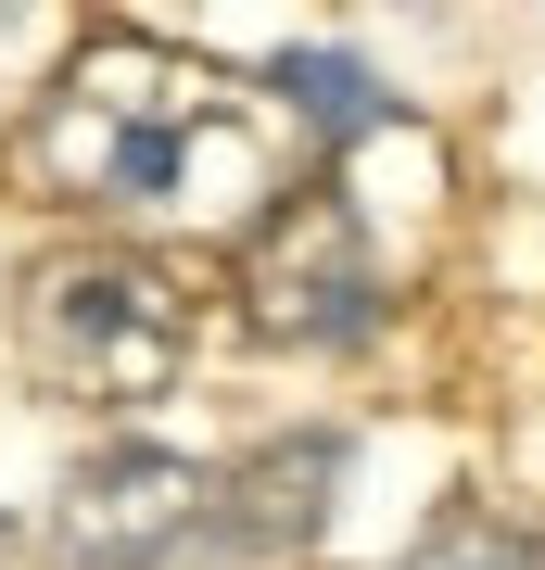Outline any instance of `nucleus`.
<instances>
[{"label": "nucleus", "mask_w": 545, "mask_h": 570, "mask_svg": "<svg viewBox=\"0 0 545 570\" xmlns=\"http://www.w3.org/2000/svg\"><path fill=\"white\" fill-rule=\"evenodd\" d=\"M406 570H545V546H533V532H495L483 508H457V520L431 532V546L406 558Z\"/></svg>", "instance_id": "7"}, {"label": "nucleus", "mask_w": 545, "mask_h": 570, "mask_svg": "<svg viewBox=\"0 0 545 570\" xmlns=\"http://www.w3.org/2000/svg\"><path fill=\"white\" fill-rule=\"evenodd\" d=\"M26 165L101 216H216L266 178V89L153 39H89L26 127Z\"/></svg>", "instance_id": "1"}, {"label": "nucleus", "mask_w": 545, "mask_h": 570, "mask_svg": "<svg viewBox=\"0 0 545 570\" xmlns=\"http://www.w3.org/2000/svg\"><path fill=\"white\" fill-rule=\"evenodd\" d=\"M191 520H203V469L178 444H89L39 520V570H153L191 546Z\"/></svg>", "instance_id": "4"}, {"label": "nucleus", "mask_w": 545, "mask_h": 570, "mask_svg": "<svg viewBox=\"0 0 545 570\" xmlns=\"http://www.w3.org/2000/svg\"><path fill=\"white\" fill-rule=\"evenodd\" d=\"M39 355L89 406H153L191 367V292L153 254H64L39 266Z\"/></svg>", "instance_id": "2"}, {"label": "nucleus", "mask_w": 545, "mask_h": 570, "mask_svg": "<svg viewBox=\"0 0 545 570\" xmlns=\"http://www.w3.org/2000/svg\"><path fill=\"white\" fill-rule=\"evenodd\" d=\"M242 317H254V343H292V355H330V343L381 330V254H368L356 190L292 178L242 228Z\"/></svg>", "instance_id": "3"}, {"label": "nucleus", "mask_w": 545, "mask_h": 570, "mask_svg": "<svg viewBox=\"0 0 545 570\" xmlns=\"http://www.w3.org/2000/svg\"><path fill=\"white\" fill-rule=\"evenodd\" d=\"M0 546H13V520H0Z\"/></svg>", "instance_id": "8"}, {"label": "nucleus", "mask_w": 545, "mask_h": 570, "mask_svg": "<svg viewBox=\"0 0 545 570\" xmlns=\"http://www.w3.org/2000/svg\"><path fill=\"white\" fill-rule=\"evenodd\" d=\"M266 89H280L304 127H330V140H356V127L393 115V89L368 77V63H343V51H280V63H266Z\"/></svg>", "instance_id": "6"}, {"label": "nucleus", "mask_w": 545, "mask_h": 570, "mask_svg": "<svg viewBox=\"0 0 545 570\" xmlns=\"http://www.w3.org/2000/svg\"><path fill=\"white\" fill-rule=\"evenodd\" d=\"M330 494H343V431H280V444H254L228 482H203V520L191 546L203 558H304L330 532Z\"/></svg>", "instance_id": "5"}]
</instances>
